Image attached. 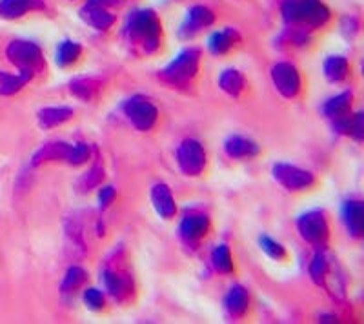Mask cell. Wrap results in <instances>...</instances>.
Wrapping results in <instances>:
<instances>
[{"label":"cell","mask_w":364,"mask_h":324,"mask_svg":"<svg viewBox=\"0 0 364 324\" xmlns=\"http://www.w3.org/2000/svg\"><path fill=\"white\" fill-rule=\"evenodd\" d=\"M239 42V31L235 30V28H224V30L215 31L213 35L208 39V50H210L211 55L222 57L226 55V53H230Z\"/></svg>","instance_id":"20"},{"label":"cell","mask_w":364,"mask_h":324,"mask_svg":"<svg viewBox=\"0 0 364 324\" xmlns=\"http://www.w3.org/2000/svg\"><path fill=\"white\" fill-rule=\"evenodd\" d=\"M71 144L66 142V140H48L44 144L40 146L39 150L33 153L31 157V166L33 168H39V166H44L48 162H64L66 157H68V151H70Z\"/></svg>","instance_id":"14"},{"label":"cell","mask_w":364,"mask_h":324,"mask_svg":"<svg viewBox=\"0 0 364 324\" xmlns=\"http://www.w3.org/2000/svg\"><path fill=\"white\" fill-rule=\"evenodd\" d=\"M102 180H104V166L93 164L90 170L80 175L79 180H77V188H79L80 193H88V191L99 188L102 184Z\"/></svg>","instance_id":"30"},{"label":"cell","mask_w":364,"mask_h":324,"mask_svg":"<svg viewBox=\"0 0 364 324\" xmlns=\"http://www.w3.org/2000/svg\"><path fill=\"white\" fill-rule=\"evenodd\" d=\"M102 82L93 77H77L70 82V93L82 102H91L99 97Z\"/></svg>","instance_id":"23"},{"label":"cell","mask_w":364,"mask_h":324,"mask_svg":"<svg viewBox=\"0 0 364 324\" xmlns=\"http://www.w3.org/2000/svg\"><path fill=\"white\" fill-rule=\"evenodd\" d=\"M80 19L84 20L86 24L91 26L97 31H108L111 26L115 24V15L108 11V8L102 6H95L91 2H86L79 11Z\"/></svg>","instance_id":"18"},{"label":"cell","mask_w":364,"mask_h":324,"mask_svg":"<svg viewBox=\"0 0 364 324\" xmlns=\"http://www.w3.org/2000/svg\"><path fill=\"white\" fill-rule=\"evenodd\" d=\"M151 206H153L155 213L159 215L162 220H171L177 215V202L171 193L170 186L166 182H155L150 190Z\"/></svg>","instance_id":"12"},{"label":"cell","mask_w":364,"mask_h":324,"mask_svg":"<svg viewBox=\"0 0 364 324\" xmlns=\"http://www.w3.org/2000/svg\"><path fill=\"white\" fill-rule=\"evenodd\" d=\"M26 86L24 79L17 73H6V71H0V97H13L17 95L22 88Z\"/></svg>","instance_id":"31"},{"label":"cell","mask_w":364,"mask_h":324,"mask_svg":"<svg viewBox=\"0 0 364 324\" xmlns=\"http://www.w3.org/2000/svg\"><path fill=\"white\" fill-rule=\"evenodd\" d=\"M211 228L210 217L204 211H190L179 222V235L186 245H199Z\"/></svg>","instance_id":"11"},{"label":"cell","mask_w":364,"mask_h":324,"mask_svg":"<svg viewBox=\"0 0 364 324\" xmlns=\"http://www.w3.org/2000/svg\"><path fill=\"white\" fill-rule=\"evenodd\" d=\"M219 90L230 97V99H239L242 91L246 90V77L235 68H228L217 79Z\"/></svg>","instance_id":"22"},{"label":"cell","mask_w":364,"mask_h":324,"mask_svg":"<svg viewBox=\"0 0 364 324\" xmlns=\"http://www.w3.org/2000/svg\"><path fill=\"white\" fill-rule=\"evenodd\" d=\"M297 231H299L300 239L314 246V248L326 249V246H328L329 225L323 211L312 210L300 215L297 219Z\"/></svg>","instance_id":"7"},{"label":"cell","mask_w":364,"mask_h":324,"mask_svg":"<svg viewBox=\"0 0 364 324\" xmlns=\"http://www.w3.org/2000/svg\"><path fill=\"white\" fill-rule=\"evenodd\" d=\"M100 283L102 288L111 299L120 305H126L133 299L135 295V283L133 275L126 265L122 263V259L119 257V254L115 251V259H108L102 268H100Z\"/></svg>","instance_id":"3"},{"label":"cell","mask_w":364,"mask_h":324,"mask_svg":"<svg viewBox=\"0 0 364 324\" xmlns=\"http://www.w3.org/2000/svg\"><path fill=\"white\" fill-rule=\"evenodd\" d=\"M73 117H75V110L70 106H48V108L39 110L37 122H39L40 130L50 131L66 124V122H70Z\"/></svg>","instance_id":"15"},{"label":"cell","mask_w":364,"mask_h":324,"mask_svg":"<svg viewBox=\"0 0 364 324\" xmlns=\"http://www.w3.org/2000/svg\"><path fill=\"white\" fill-rule=\"evenodd\" d=\"M117 191L113 186H102L97 193V200H99L100 210H108L113 202H115Z\"/></svg>","instance_id":"36"},{"label":"cell","mask_w":364,"mask_h":324,"mask_svg":"<svg viewBox=\"0 0 364 324\" xmlns=\"http://www.w3.org/2000/svg\"><path fill=\"white\" fill-rule=\"evenodd\" d=\"M271 177L280 188H285L286 191H291V193L312 190L317 182L312 171L289 164V162H275L271 166Z\"/></svg>","instance_id":"6"},{"label":"cell","mask_w":364,"mask_h":324,"mask_svg":"<svg viewBox=\"0 0 364 324\" xmlns=\"http://www.w3.org/2000/svg\"><path fill=\"white\" fill-rule=\"evenodd\" d=\"M82 55V46L75 40H62L55 50V64L59 68H70L77 64Z\"/></svg>","instance_id":"26"},{"label":"cell","mask_w":364,"mask_h":324,"mask_svg":"<svg viewBox=\"0 0 364 324\" xmlns=\"http://www.w3.org/2000/svg\"><path fill=\"white\" fill-rule=\"evenodd\" d=\"M90 159H91L90 146L86 144V142H77V144H71L64 162L70 166H82V164H86Z\"/></svg>","instance_id":"33"},{"label":"cell","mask_w":364,"mask_h":324,"mask_svg":"<svg viewBox=\"0 0 364 324\" xmlns=\"http://www.w3.org/2000/svg\"><path fill=\"white\" fill-rule=\"evenodd\" d=\"M122 113L137 131H151L159 120V110L150 99L142 95H133L122 104Z\"/></svg>","instance_id":"8"},{"label":"cell","mask_w":364,"mask_h":324,"mask_svg":"<svg viewBox=\"0 0 364 324\" xmlns=\"http://www.w3.org/2000/svg\"><path fill=\"white\" fill-rule=\"evenodd\" d=\"M224 153L230 159L245 160L257 157L260 153V148L253 139H248L242 135H230L224 140Z\"/></svg>","instance_id":"16"},{"label":"cell","mask_w":364,"mask_h":324,"mask_svg":"<svg viewBox=\"0 0 364 324\" xmlns=\"http://www.w3.org/2000/svg\"><path fill=\"white\" fill-rule=\"evenodd\" d=\"M6 57L19 70L33 71L35 75L46 70L44 53L40 50V46H37L31 40H11L8 48H6Z\"/></svg>","instance_id":"5"},{"label":"cell","mask_w":364,"mask_h":324,"mask_svg":"<svg viewBox=\"0 0 364 324\" xmlns=\"http://www.w3.org/2000/svg\"><path fill=\"white\" fill-rule=\"evenodd\" d=\"M44 8V0H0V17L15 20L30 11H39Z\"/></svg>","instance_id":"21"},{"label":"cell","mask_w":364,"mask_h":324,"mask_svg":"<svg viewBox=\"0 0 364 324\" xmlns=\"http://www.w3.org/2000/svg\"><path fill=\"white\" fill-rule=\"evenodd\" d=\"M280 13L289 28L317 30L328 24L329 10L320 0H285Z\"/></svg>","instance_id":"2"},{"label":"cell","mask_w":364,"mask_h":324,"mask_svg":"<svg viewBox=\"0 0 364 324\" xmlns=\"http://www.w3.org/2000/svg\"><path fill=\"white\" fill-rule=\"evenodd\" d=\"M323 71L328 82L332 84H339L345 82L349 75V62L343 55H329L323 64Z\"/></svg>","instance_id":"24"},{"label":"cell","mask_w":364,"mask_h":324,"mask_svg":"<svg viewBox=\"0 0 364 324\" xmlns=\"http://www.w3.org/2000/svg\"><path fill=\"white\" fill-rule=\"evenodd\" d=\"M352 100H354V93L352 91H343L339 95L329 97L325 104H323V113L329 120L345 117L352 110Z\"/></svg>","instance_id":"25"},{"label":"cell","mask_w":364,"mask_h":324,"mask_svg":"<svg viewBox=\"0 0 364 324\" xmlns=\"http://www.w3.org/2000/svg\"><path fill=\"white\" fill-rule=\"evenodd\" d=\"M210 259H211V266H213L217 274L231 275L235 271L231 249L230 246L224 245V242H220V245H217L213 249H211Z\"/></svg>","instance_id":"27"},{"label":"cell","mask_w":364,"mask_h":324,"mask_svg":"<svg viewBox=\"0 0 364 324\" xmlns=\"http://www.w3.org/2000/svg\"><path fill=\"white\" fill-rule=\"evenodd\" d=\"M332 260L334 259L326 254L325 249H320V251H317V254L314 255V259H312V263H309V266H308V271H309V279L314 280L315 286L323 288L325 279H326V274H328L329 265H332Z\"/></svg>","instance_id":"28"},{"label":"cell","mask_w":364,"mask_h":324,"mask_svg":"<svg viewBox=\"0 0 364 324\" xmlns=\"http://www.w3.org/2000/svg\"><path fill=\"white\" fill-rule=\"evenodd\" d=\"M224 309L231 319H242L249 309V294L242 285H233L224 295Z\"/></svg>","instance_id":"17"},{"label":"cell","mask_w":364,"mask_h":324,"mask_svg":"<svg viewBox=\"0 0 364 324\" xmlns=\"http://www.w3.org/2000/svg\"><path fill=\"white\" fill-rule=\"evenodd\" d=\"M341 31H343L348 39H354V37L357 35V31H359L357 20H355L354 17H346V19L343 20V24H341Z\"/></svg>","instance_id":"37"},{"label":"cell","mask_w":364,"mask_h":324,"mask_svg":"<svg viewBox=\"0 0 364 324\" xmlns=\"http://www.w3.org/2000/svg\"><path fill=\"white\" fill-rule=\"evenodd\" d=\"M160 20L151 10L135 11L126 24V37L144 55H153L160 48Z\"/></svg>","instance_id":"1"},{"label":"cell","mask_w":364,"mask_h":324,"mask_svg":"<svg viewBox=\"0 0 364 324\" xmlns=\"http://www.w3.org/2000/svg\"><path fill=\"white\" fill-rule=\"evenodd\" d=\"M175 160H177L179 170L186 177H200L208 164V155H206L204 146L200 144V140L184 139L177 146Z\"/></svg>","instance_id":"9"},{"label":"cell","mask_w":364,"mask_h":324,"mask_svg":"<svg viewBox=\"0 0 364 324\" xmlns=\"http://www.w3.org/2000/svg\"><path fill=\"white\" fill-rule=\"evenodd\" d=\"M82 303L90 312H100L106 306V297L99 288H86L82 292Z\"/></svg>","instance_id":"34"},{"label":"cell","mask_w":364,"mask_h":324,"mask_svg":"<svg viewBox=\"0 0 364 324\" xmlns=\"http://www.w3.org/2000/svg\"><path fill=\"white\" fill-rule=\"evenodd\" d=\"M88 283V271L80 266H71L66 271L64 279L60 283V294L73 295Z\"/></svg>","instance_id":"29"},{"label":"cell","mask_w":364,"mask_h":324,"mask_svg":"<svg viewBox=\"0 0 364 324\" xmlns=\"http://www.w3.org/2000/svg\"><path fill=\"white\" fill-rule=\"evenodd\" d=\"M215 22L213 11L206 6H191L186 15V22L180 28V35L184 39H191L204 28H210Z\"/></svg>","instance_id":"13"},{"label":"cell","mask_w":364,"mask_h":324,"mask_svg":"<svg viewBox=\"0 0 364 324\" xmlns=\"http://www.w3.org/2000/svg\"><path fill=\"white\" fill-rule=\"evenodd\" d=\"M200 66V50L197 48H186L160 71L159 77L162 82L173 86V88H182L188 86L191 80L197 77Z\"/></svg>","instance_id":"4"},{"label":"cell","mask_w":364,"mask_h":324,"mask_svg":"<svg viewBox=\"0 0 364 324\" xmlns=\"http://www.w3.org/2000/svg\"><path fill=\"white\" fill-rule=\"evenodd\" d=\"M348 137H352L354 140L361 142L364 137V113H354L349 115L348 122Z\"/></svg>","instance_id":"35"},{"label":"cell","mask_w":364,"mask_h":324,"mask_svg":"<svg viewBox=\"0 0 364 324\" xmlns=\"http://www.w3.org/2000/svg\"><path fill=\"white\" fill-rule=\"evenodd\" d=\"M259 248L268 255L269 259L274 260H286V257H288V251H286L285 246L280 245L279 240L271 239V237L266 234H262L259 237Z\"/></svg>","instance_id":"32"},{"label":"cell","mask_w":364,"mask_h":324,"mask_svg":"<svg viewBox=\"0 0 364 324\" xmlns=\"http://www.w3.org/2000/svg\"><path fill=\"white\" fill-rule=\"evenodd\" d=\"M271 84L285 99H295L303 90V80H300L299 70L289 62H277L271 66L269 71Z\"/></svg>","instance_id":"10"},{"label":"cell","mask_w":364,"mask_h":324,"mask_svg":"<svg viewBox=\"0 0 364 324\" xmlns=\"http://www.w3.org/2000/svg\"><path fill=\"white\" fill-rule=\"evenodd\" d=\"M363 215H364V206L361 200H346L341 210V217L345 222L346 234L352 239H361L363 237Z\"/></svg>","instance_id":"19"}]
</instances>
